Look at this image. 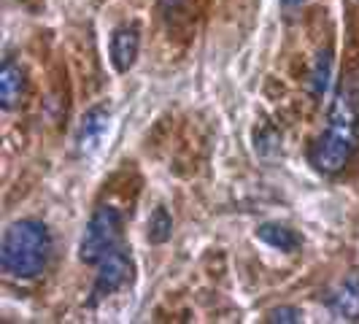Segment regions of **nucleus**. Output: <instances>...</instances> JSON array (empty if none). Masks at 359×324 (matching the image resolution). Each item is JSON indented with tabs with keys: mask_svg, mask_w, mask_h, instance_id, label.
I'll list each match as a JSON object with an SVG mask.
<instances>
[{
	"mask_svg": "<svg viewBox=\"0 0 359 324\" xmlns=\"http://www.w3.org/2000/svg\"><path fill=\"white\" fill-rule=\"evenodd\" d=\"M359 149V68L343 76L335 100L330 106L327 127L316 144L311 146V165L324 173L335 176L351 162Z\"/></svg>",
	"mask_w": 359,
	"mask_h": 324,
	"instance_id": "obj_1",
	"label": "nucleus"
},
{
	"mask_svg": "<svg viewBox=\"0 0 359 324\" xmlns=\"http://www.w3.org/2000/svg\"><path fill=\"white\" fill-rule=\"evenodd\" d=\"M52 233L43 222L19 219L6 227L0 241V268L11 278H36L52 259Z\"/></svg>",
	"mask_w": 359,
	"mask_h": 324,
	"instance_id": "obj_2",
	"label": "nucleus"
},
{
	"mask_svg": "<svg viewBox=\"0 0 359 324\" xmlns=\"http://www.w3.org/2000/svg\"><path fill=\"white\" fill-rule=\"evenodd\" d=\"M122 238V214L114 205H100L92 214L87 230L79 243V259L81 262H100L106 254L119 249Z\"/></svg>",
	"mask_w": 359,
	"mask_h": 324,
	"instance_id": "obj_3",
	"label": "nucleus"
},
{
	"mask_svg": "<svg viewBox=\"0 0 359 324\" xmlns=\"http://www.w3.org/2000/svg\"><path fill=\"white\" fill-rule=\"evenodd\" d=\"M133 278V259L125 249H114L97 262V276H95V287H92V306L111 297L114 292L125 287Z\"/></svg>",
	"mask_w": 359,
	"mask_h": 324,
	"instance_id": "obj_4",
	"label": "nucleus"
},
{
	"mask_svg": "<svg viewBox=\"0 0 359 324\" xmlns=\"http://www.w3.org/2000/svg\"><path fill=\"white\" fill-rule=\"evenodd\" d=\"M111 65L116 68V73H127L141 52V30L138 25H122L114 30L111 36Z\"/></svg>",
	"mask_w": 359,
	"mask_h": 324,
	"instance_id": "obj_5",
	"label": "nucleus"
},
{
	"mask_svg": "<svg viewBox=\"0 0 359 324\" xmlns=\"http://www.w3.org/2000/svg\"><path fill=\"white\" fill-rule=\"evenodd\" d=\"M327 308L341 322L359 324V273L346 276L338 287L327 295Z\"/></svg>",
	"mask_w": 359,
	"mask_h": 324,
	"instance_id": "obj_6",
	"label": "nucleus"
},
{
	"mask_svg": "<svg viewBox=\"0 0 359 324\" xmlns=\"http://www.w3.org/2000/svg\"><path fill=\"white\" fill-rule=\"evenodd\" d=\"M108 122H111V116H108V111L103 106L90 108L81 116V125H79V133H76V144H79L81 154H90V151H95L100 146V141H103V135H106L108 130Z\"/></svg>",
	"mask_w": 359,
	"mask_h": 324,
	"instance_id": "obj_7",
	"label": "nucleus"
},
{
	"mask_svg": "<svg viewBox=\"0 0 359 324\" xmlns=\"http://www.w3.org/2000/svg\"><path fill=\"white\" fill-rule=\"evenodd\" d=\"M25 90H27V79H25V71L19 68L14 60H6L3 68H0V106L6 111L19 106V100L25 97Z\"/></svg>",
	"mask_w": 359,
	"mask_h": 324,
	"instance_id": "obj_8",
	"label": "nucleus"
},
{
	"mask_svg": "<svg viewBox=\"0 0 359 324\" xmlns=\"http://www.w3.org/2000/svg\"><path fill=\"white\" fill-rule=\"evenodd\" d=\"M257 238L262 241V243H268L273 249H278V252H297L300 249V235L294 233V230H289L287 224H276V222H268V224H262L259 230H257Z\"/></svg>",
	"mask_w": 359,
	"mask_h": 324,
	"instance_id": "obj_9",
	"label": "nucleus"
},
{
	"mask_svg": "<svg viewBox=\"0 0 359 324\" xmlns=\"http://www.w3.org/2000/svg\"><path fill=\"white\" fill-rule=\"evenodd\" d=\"M332 84V49L324 46L322 52L316 54V62L311 68V79H308V90L313 97H324L327 90Z\"/></svg>",
	"mask_w": 359,
	"mask_h": 324,
	"instance_id": "obj_10",
	"label": "nucleus"
},
{
	"mask_svg": "<svg viewBox=\"0 0 359 324\" xmlns=\"http://www.w3.org/2000/svg\"><path fill=\"white\" fill-rule=\"evenodd\" d=\"M173 233V219L168 216L165 208H157L149 219V241L151 243H165Z\"/></svg>",
	"mask_w": 359,
	"mask_h": 324,
	"instance_id": "obj_11",
	"label": "nucleus"
},
{
	"mask_svg": "<svg viewBox=\"0 0 359 324\" xmlns=\"http://www.w3.org/2000/svg\"><path fill=\"white\" fill-rule=\"evenodd\" d=\"M268 322H303V311L300 308H292V306H284V308H273V311H268Z\"/></svg>",
	"mask_w": 359,
	"mask_h": 324,
	"instance_id": "obj_12",
	"label": "nucleus"
},
{
	"mask_svg": "<svg viewBox=\"0 0 359 324\" xmlns=\"http://www.w3.org/2000/svg\"><path fill=\"white\" fill-rule=\"evenodd\" d=\"M306 3H308V0H281V6H284V11H287V14H294V11H300Z\"/></svg>",
	"mask_w": 359,
	"mask_h": 324,
	"instance_id": "obj_13",
	"label": "nucleus"
}]
</instances>
